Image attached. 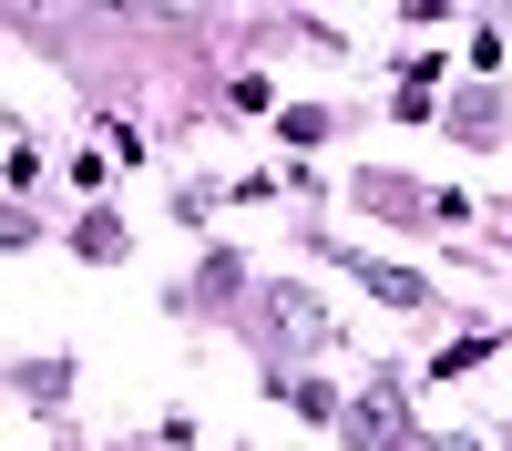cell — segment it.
<instances>
[{
	"label": "cell",
	"instance_id": "6da1fadb",
	"mask_svg": "<svg viewBox=\"0 0 512 451\" xmlns=\"http://www.w3.org/2000/svg\"><path fill=\"white\" fill-rule=\"evenodd\" d=\"M349 431H359V451H410V421H400V380H369V390L349 400Z\"/></svg>",
	"mask_w": 512,
	"mask_h": 451
},
{
	"label": "cell",
	"instance_id": "3957f363",
	"mask_svg": "<svg viewBox=\"0 0 512 451\" xmlns=\"http://www.w3.org/2000/svg\"><path fill=\"white\" fill-rule=\"evenodd\" d=\"M359 195H369V216H420V185H400V175H359Z\"/></svg>",
	"mask_w": 512,
	"mask_h": 451
},
{
	"label": "cell",
	"instance_id": "277c9868",
	"mask_svg": "<svg viewBox=\"0 0 512 451\" xmlns=\"http://www.w3.org/2000/svg\"><path fill=\"white\" fill-rule=\"evenodd\" d=\"M369 287H379V298H390V308H431V287H420L410 267H359Z\"/></svg>",
	"mask_w": 512,
	"mask_h": 451
},
{
	"label": "cell",
	"instance_id": "7a4b0ae2",
	"mask_svg": "<svg viewBox=\"0 0 512 451\" xmlns=\"http://www.w3.org/2000/svg\"><path fill=\"white\" fill-rule=\"evenodd\" d=\"M256 308H267V318L287 328V339H328V308L308 298V287H267V298H256Z\"/></svg>",
	"mask_w": 512,
	"mask_h": 451
}]
</instances>
